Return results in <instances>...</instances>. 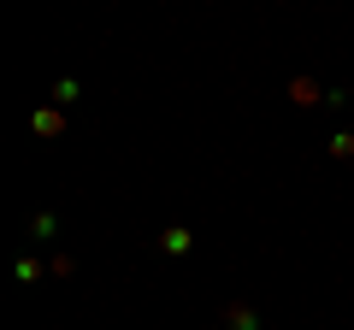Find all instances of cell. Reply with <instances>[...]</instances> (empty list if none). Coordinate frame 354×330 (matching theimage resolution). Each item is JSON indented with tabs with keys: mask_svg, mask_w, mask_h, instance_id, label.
Instances as JSON below:
<instances>
[{
	"mask_svg": "<svg viewBox=\"0 0 354 330\" xmlns=\"http://www.w3.org/2000/svg\"><path fill=\"white\" fill-rule=\"evenodd\" d=\"M189 248H195V236H189V230H183V224H171V230H160V254H171V260H183V254H189Z\"/></svg>",
	"mask_w": 354,
	"mask_h": 330,
	"instance_id": "obj_3",
	"label": "cell"
},
{
	"mask_svg": "<svg viewBox=\"0 0 354 330\" xmlns=\"http://www.w3.org/2000/svg\"><path fill=\"white\" fill-rule=\"evenodd\" d=\"M325 153H330V159H354V130H337Z\"/></svg>",
	"mask_w": 354,
	"mask_h": 330,
	"instance_id": "obj_6",
	"label": "cell"
},
{
	"mask_svg": "<svg viewBox=\"0 0 354 330\" xmlns=\"http://www.w3.org/2000/svg\"><path fill=\"white\" fill-rule=\"evenodd\" d=\"M48 271H53V278H71L77 260H71V254H53V260H48Z\"/></svg>",
	"mask_w": 354,
	"mask_h": 330,
	"instance_id": "obj_9",
	"label": "cell"
},
{
	"mask_svg": "<svg viewBox=\"0 0 354 330\" xmlns=\"http://www.w3.org/2000/svg\"><path fill=\"white\" fill-rule=\"evenodd\" d=\"M218 330H225V324H218Z\"/></svg>",
	"mask_w": 354,
	"mask_h": 330,
	"instance_id": "obj_10",
	"label": "cell"
},
{
	"mask_svg": "<svg viewBox=\"0 0 354 330\" xmlns=\"http://www.w3.org/2000/svg\"><path fill=\"white\" fill-rule=\"evenodd\" d=\"M30 130H36V136H65V113L59 106H36V113H30Z\"/></svg>",
	"mask_w": 354,
	"mask_h": 330,
	"instance_id": "obj_2",
	"label": "cell"
},
{
	"mask_svg": "<svg viewBox=\"0 0 354 330\" xmlns=\"http://www.w3.org/2000/svg\"><path fill=\"white\" fill-rule=\"evenodd\" d=\"M77 95H83V89H77V77H59V83H53V106H71Z\"/></svg>",
	"mask_w": 354,
	"mask_h": 330,
	"instance_id": "obj_7",
	"label": "cell"
},
{
	"mask_svg": "<svg viewBox=\"0 0 354 330\" xmlns=\"http://www.w3.org/2000/svg\"><path fill=\"white\" fill-rule=\"evenodd\" d=\"M290 101H295V106H319V101H330V95L319 89L313 77H290Z\"/></svg>",
	"mask_w": 354,
	"mask_h": 330,
	"instance_id": "obj_4",
	"label": "cell"
},
{
	"mask_svg": "<svg viewBox=\"0 0 354 330\" xmlns=\"http://www.w3.org/2000/svg\"><path fill=\"white\" fill-rule=\"evenodd\" d=\"M53 230H59V218H53V213H41V218H30V236H36V242H48Z\"/></svg>",
	"mask_w": 354,
	"mask_h": 330,
	"instance_id": "obj_8",
	"label": "cell"
},
{
	"mask_svg": "<svg viewBox=\"0 0 354 330\" xmlns=\"http://www.w3.org/2000/svg\"><path fill=\"white\" fill-rule=\"evenodd\" d=\"M225 330H266V318L248 301H225Z\"/></svg>",
	"mask_w": 354,
	"mask_h": 330,
	"instance_id": "obj_1",
	"label": "cell"
},
{
	"mask_svg": "<svg viewBox=\"0 0 354 330\" xmlns=\"http://www.w3.org/2000/svg\"><path fill=\"white\" fill-rule=\"evenodd\" d=\"M12 278H18V283H41V278H48V266L24 254V260H18V266H12Z\"/></svg>",
	"mask_w": 354,
	"mask_h": 330,
	"instance_id": "obj_5",
	"label": "cell"
}]
</instances>
